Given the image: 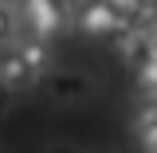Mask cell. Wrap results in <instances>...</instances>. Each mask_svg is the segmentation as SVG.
<instances>
[{"mask_svg": "<svg viewBox=\"0 0 157 153\" xmlns=\"http://www.w3.org/2000/svg\"><path fill=\"white\" fill-rule=\"evenodd\" d=\"M20 59L28 63V71L32 75H39L43 67H47V59H51V51H47V43H39V39H20Z\"/></svg>", "mask_w": 157, "mask_h": 153, "instance_id": "4", "label": "cell"}, {"mask_svg": "<svg viewBox=\"0 0 157 153\" xmlns=\"http://www.w3.org/2000/svg\"><path fill=\"white\" fill-rule=\"evenodd\" d=\"M4 110H8V90L0 86V114H4Z\"/></svg>", "mask_w": 157, "mask_h": 153, "instance_id": "12", "label": "cell"}, {"mask_svg": "<svg viewBox=\"0 0 157 153\" xmlns=\"http://www.w3.org/2000/svg\"><path fill=\"white\" fill-rule=\"evenodd\" d=\"M75 28H78V36H90V39H106V36H122V32H130V24H122L102 0H86V4H78Z\"/></svg>", "mask_w": 157, "mask_h": 153, "instance_id": "2", "label": "cell"}, {"mask_svg": "<svg viewBox=\"0 0 157 153\" xmlns=\"http://www.w3.org/2000/svg\"><path fill=\"white\" fill-rule=\"evenodd\" d=\"M122 55L130 59L134 67L149 55V39H145V32H141V28H137V32H122Z\"/></svg>", "mask_w": 157, "mask_h": 153, "instance_id": "5", "label": "cell"}, {"mask_svg": "<svg viewBox=\"0 0 157 153\" xmlns=\"http://www.w3.org/2000/svg\"><path fill=\"white\" fill-rule=\"evenodd\" d=\"M12 32H16V12H12V8L0 0V47L12 39Z\"/></svg>", "mask_w": 157, "mask_h": 153, "instance_id": "9", "label": "cell"}, {"mask_svg": "<svg viewBox=\"0 0 157 153\" xmlns=\"http://www.w3.org/2000/svg\"><path fill=\"white\" fill-rule=\"evenodd\" d=\"M63 4H67V0H63Z\"/></svg>", "mask_w": 157, "mask_h": 153, "instance_id": "13", "label": "cell"}, {"mask_svg": "<svg viewBox=\"0 0 157 153\" xmlns=\"http://www.w3.org/2000/svg\"><path fill=\"white\" fill-rule=\"evenodd\" d=\"M153 126H157V102L149 98V102L137 110V134H145V130H153Z\"/></svg>", "mask_w": 157, "mask_h": 153, "instance_id": "10", "label": "cell"}, {"mask_svg": "<svg viewBox=\"0 0 157 153\" xmlns=\"http://www.w3.org/2000/svg\"><path fill=\"white\" fill-rule=\"evenodd\" d=\"M36 75L28 71V63L20 59L16 47H8V51H0V86L4 90H24V86H32Z\"/></svg>", "mask_w": 157, "mask_h": 153, "instance_id": "3", "label": "cell"}, {"mask_svg": "<svg viewBox=\"0 0 157 153\" xmlns=\"http://www.w3.org/2000/svg\"><path fill=\"white\" fill-rule=\"evenodd\" d=\"M51 86H55L59 98H75V94H86V90H90V82H86L82 75H59Z\"/></svg>", "mask_w": 157, "mask_h": 153, "instance_id": "7", "label": "cell"}, {"mask_svg": "<svg viewBox=\"0 0 157 153\" xmlns=\"http://www.w3.org/2000/svg\"><path fill=\"white\" fill-rule=\"evenodd\" d=\"M20 20L28 24V39H39V43H51V39L63 32L67 24V12H63V0H20Z\"/></svg>", "mask_w": 157, "mask_h": 153, "instance_id": "1", "label": "cell"}, {"mask_svg": "<svg viewBox=\"0 0 157 153\" xmlns=\"http://www.w3.org/2000/svg\"><path fill=\"white\" fill-rule=\"evenodd\" d=\"M110 12H114L122 24H130V20H137V12H141V0H102Z\"/></svg>", "mask_w": 157, "mask_h": 153, "instance_id": "8", "label": "cell"}, {"mask_svg": "<svg viewBox=\"0 0 157 153\" xmlns=\"http://www.w3.org/2000/svg\"><path fill=\"white\" fill-rule=\"evenodd\" d=\"M153 102H157V98H153Z\"/></svg>", "mask_w": 157, "mask_h": 153, "instance_id": "14", "label": "cell"}, {"mask_svg": "<svg viewBox=\"0 0 157 153\" xmlns=\"http://www.w3.org/2000/svg\"><path fill=\"white\" fill-rule=\"evenodd\" d=\"M134 78H137V86H141V90H145L149 98H157V51H149V55L137 63Z\"/></svg>", "mask_w": 157, "mask_h": 153, "instance_id": "6", "label": "cell"}, {"mask_svg": "<svg viewBox=\"0 0 157 153\" xmlns=\"http://www.w3.org/2000/svg\"><path fill=\"white\" fill-rule=\"evenodd\" d=\"M141 32H145V39H149V51H157V16L149 20V24H145Z\"/></svg>", "mask_w": 157, "mask_h": 153, "instance_id": "11", "label": "cell"}]
</instances>
